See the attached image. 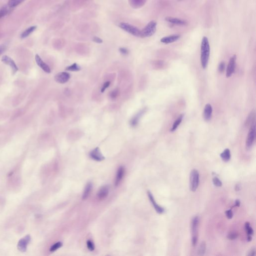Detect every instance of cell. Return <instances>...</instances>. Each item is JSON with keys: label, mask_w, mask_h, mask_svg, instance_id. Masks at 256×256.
<instances>
[{"label": "cell", "mask_w": 256, "mask_h": 256, "mask_svg": "<svg viewBox=\"0 0 256 256\" xmlns=\"http://www.w3.org/2000/svg\"><path fill=\"white\" fill-rule=\"evenodd\" d=\"M236 59H237V56L235 55H233L230 59L229 63L228 65L226 70V77L227 78L230 77L235 72Z\"/></svg>", "instance_id": "cell-7"}, {"label": "cell", "mask_w": 256, "mask_h": 256, "mask_svg": "<svg viewBox=\"0 0 256 256\" xmlns=\"http://www.w3.org/2000/svg\"><path fill=\"white\" fill-rule=\"evenodd\" d=\"M87 248L90 251H93L95 250V247L94 244L91 240H88L87 242Z\"/></svg>", "instance_id": "cell-35"}, {"label": "cell", "mask_w": 256, "mask_h": 256, "mask_svg": "<svg viewBox=\"0 0 256 256\" xmlns=\"http://www.w3.org/2000/svg\"><path fill=\"white\" fill-rule=\"evenodd\" d=\"M240 205V202L239 200H237L235 202V206L239 207Z\"/></svg>", "instance_id": "cell-44"}, {"label": "cell", "mask_w": 256, "mask_h": 256, "mask_svg": "<svg viewBox=\"0 0 256 256\" xmlns=\"http://www.w3.org/2000/svg\"><path fill=\"white\" fill-rule=\"evenodd\" d=\"M212 112L213 109L212 106L210 104L206 105L203 113V118L206 121H209L211 119Z\"/></svg>", "instance_id": "cell-15"}, {"label": "cell", "mask_w": 256, "mask_h": 256, "mask_svg": "<svg viewBox=\"0 0 256 256\" xmlns=\"http://www.w3.org/2000/svg\"><path fill=\"white\" fill-rule=\"evenodd\" d=\"M225 213H226V217H227V218L229 219H231L233 218V212H232V211L231 210L226 211Z\"/></svg>", "instance_id": "cell-37"}, {"label": "cell", "mask_w": 256, "mask_h": 256, "mask_svg": "<svg viewBox=\"0 0 256 256\" xmlns=\"http://www.w3.org/2000/svg\"><path fill=\"white\" fill-rule=\"evenodd\" d=\"M165 20L169 23L172 24L173 25H178V26H185L187 24V22L186 20L176 18L167 17L165 18Z\"/></svg>", "instance_id": "cell-16"}, {"label": "cell", "mask_w": 256, "mask_h": 256, "mask_svg": "<svg viewBox=\"0 0 256 256\" xmlns=\"http://www.w3.org/2000/svg\"><path fill=\"white\" fill-rule=\"evenodd\" d=\"M256 138V125L255 122L250 126V128L247 135L246 147L247 150H250L254 144Z\"/></svg>", "instance_id": "cell-5"}, {"label": "cell", "mask_w": 256, "mask_h": 256, "mask_svg": "<svg viewBox=\"0 0 256 256\" xmlns=\"http://www.w3.org/2000/svg\"><path fill=\"white\" fill-rule=\"evenodd\" d=\"M6 49L7 46L5 44H2L0 45V55H2V54L5 51Z\"/></svg>", "instance_id": "cell-41"}, {"label": "cell", "mask_w": 256, "mask_h": 256, "mask_svg": "<svg viewBox=\"0 0 256 256\" xmlns=\"http://www.w3.org/2000/svg\"><path fill=\"white\" fill-rule=\"evenodd\" d=\"M110 188L108 185H105L102 187L98 192L97 196L98 199L103 200L107 197L109 193Z\"/></svg>", "instance_id": "cell-13"}, {"label": "cell", "mask_w": 256, "mask_h": 256, "mask_svg": "<svg viewBox=\"0 0 256 256\" xmlns=\"http://www.w3.org/2000/svg\"><path fill=\"white\" fill-rule=\"evenodd\" d=\"M119 90L116 89L114 90L113 91L111 92V93H110V97L111 98V99H115L119 96Z\"/></svg>", "instance_id": "cell-33"}, {"label": "cell", "mask_w": 256, "mask_h": 256, "mask_svg": "<svg viewBox=\"0 0 256 256\" xmlns=\"http://www.w3.org/2000/svg\"><path fill=\"white\" fill-rule=\"evenodd\" d=\"M63 246V243L61 242H58L56 243H55V244H54L50 249V251L51 252H55L58 249L60 248L61 247H62Z\"/></svg>", "instance_id": "cell-31"}, {"label": "cell", "mask_w": 256, "mask_h": 256, "mask_svg": "<svg viewBox=\"0 0 256 256\" xmlns=\"http://www.w3.org/2000/svg\"><path fill=\"white\" fill-rule=\"evenodd\" d=\"M213 182L215 186L218 187H220L222 186V182L218 177H215L213 179Z\"/></svg>", "instance_id": "cell-34"}, {"label": "cell", "mask_w": 256, "mask_h": 256, "mask_svg": "<svg viewBox=\"0 0 256 256\" xmlns=\"http://www.w3.org/2000/svg\"><path fill=\"white\" fill-rule=\"evenodd\" d=\"M206 250V245L205 242H203L200 245L199 247L198 248V254L200 256H203L205 254Z\"/></svg>", "instance_id": "cell-28"}, {"label": "cell", "mask_w": 256, "mask_h": 256, "mask_svg": "<svg viewBox=\"0 0 256 256\" xmlns=\"http://www.w3.org/2000/svg\"><path fill=\"white\" fill-rule=\"evenodd\" d=\"M225 64L223 62H222L221 63H220L218 66V70L219 72H223L225 70Z\"/></svg>", "instance_id": "cell-36"}, {"label": "cell", "mask_w": 256, "mask_h": 256, "mask_svg": "<svg viewBox=\"0 0 256 256\" xmlns=\"http://www.w3.org/2000/svg\"><path fill=\"white\" fill-rule=\"evenodd\" d=\"M93 41L94 42H95V43H98V44H101V43H103V40L100 38H99V37H94L93 38Z\"/></svg>", "instance_id": "cell-42"}, {"label": "cell", "mask_w": 256, "mask_h": 256, "mask_svg": "<svg viewBox=\"0 0 256 256\" xmlns=\"http://www.w3.org/2000/svg\"><path fill=\"white\" fill-rule=\"evenodd\" d=\"M93 188V184L91 182L88 183L86 186L85 190L84 191L83 194L82 196L83 200H86L87 199L89 196L90 194L91 193L92 190Z\"/></svg>", "instance_id": "cell-20"}, {"label": "cell", "mask_w": 256, "mask_h": 256, "mask_svg": "<svg viewBox=\"0 0 256 256\" xmlns=\"http://www.w3.org/2000/svg\"><path fill=\"white\" fill-rule=\"evenodd\" d=\"M25 0H9L8 3V6L10 8H14L19 6Z\"/></svg>", "instance_id": "cell-27"}, {"label": "cell", "mask_w": 256, "mask_h": 256, "mask_svg": "<svg viewBox=\"0 0 256 256\" xmlns=\"http://www.w3.org/2000/svg\"><path fill=\"white\" fill-rule=\"evenodd\" d=\"M238 234L236 232L232 231L230 232L228 234L227 238L229 240H233L236 239L238 237Z\"/></svg>", "instance_id": "cell-32"}, {"label": "cell", "mask_w": 256, "mask_h": 256, "mask_svg": "<svg viewBox=\"0 0 256 256\" xmlns=\"http://www.w3.org/2000/svg\"><path fill=\"white\" fill-rule=\"evenodd\" d=\"M70 75L68 73L60 72L55 76V81L60 84H65L70 79Z\"/></svg>", "instance_id": "cell-10"}, {"label": "cell", "mask_w": 256, "mask_h": 256, "mask_svg": "<svg viewBox=\"0 0 256 256\" xmlns=\"http://www.w3.org/2000/svg\"><path fill=\"white\" fill-rule=\"evenodd\" d=\"M180 35H170L169 36L165 37L162 38L161 39V42L164 44H170V43L176 42L177 41H178L180 39Z\"/></svg>", "instance_id": "cell-17"}, {"label": "cell", "mask_w": 256, "mask_h": 256, "mask_svg": "<svg viewBox=\"0 0 256 256\" xmlns=\"http://www.w3.org/2000/svg\"><path fill=\"white\" fill-rule=\"evenodd\" d=\"M157 23L155 21H152L150 22L144 28L141 30V38H147L152 36L155 34L157 30Z\"/></svg>", "instance_id": "cell-2"}, {"label": "cell", "mask_w": 256, "mask_h": 256, "mask_svg": "<svg viewBox=\"0 0 256 256\" xmlns=\"http://www.w3.org/2000/svg\"><path fill=\"white\" fill-rule=\"evenodd\" d=\"M220 157L224 162H228L231 159V152L229 149H226L220 155Z\"/></svg>", "instance_id": "cell-24"}, {"label": "cell", "mask_w": 256, "mask_h": 256, "mask_svg": "<svg viewBox=\"0 0 256 256\" xmlns=\"http://www.w3.org/2000/svg\"><path fill=\"white\" fill-rule=\"evenodd\" d=\"M199 223V218L198 216H196L192 219L191 222V233H192V244L195 247L198 241V226Z\"/></svg>", "instance_id": "cell-4"}, {"label": "cell", "mask_w": 256, "mask_h": 256, "mask_svg": "<svg viewBox=\"0 0 256 256\" xmlns=\"http://www.w3.org/2000/svg\"><path fill=\"white\" fill-rule=\"evenodd\" d=\"M90 156L92 159L96 161H102L105 160L104 156L103 155L99 147H97L92 150L90 152Z\"/></svg>", "instance_id": "cell-11"}, {"label": "cell", "mask_w": 256, "mask_h": 256, "mask_svg": "<svg viewBox=\"0 0 256 256\" xmlns=\"http://www.w3.org/2000/svg\"><path fill=\"white\" fill-rule=\"evenodd\" d=\"M255 255H256V249L255 248H253L248 252L247 256H255Z\"/></svg>", "instance_id": "cell-40"}, {"label": "cell", "mask_w": 256, "mask_h": 256, "mask_svg": "<svg viewBox=\"0 0 256 256\" xmlns=\"http://www.w3.org/2000/svg\"><path fill=\"white\" fill-rule=\"evenodd\" d=\"M10 8L8 6H5L0 8V19L7 15L10 12Z\"/></svg>", "instance_id": "cell-26"}, {"label": "cell", "mask_w": 256, "mask_h": 256, "mask_svg": "<svg viewBox=\"0 0 256 256\" xmlns=\"http://www.w3.org/2000/svg\"><path fill=\"white\" fill-rule=\"evenodd\" d=\"M35 60H36V63L38 66L40 67V68L42 69L44 72H45L47 73H50L51 72V69L50 68L49 66L42 60L41 58L38 54H37L35 56Z\"/></svg>", "instance_id": "cell-12"}, {"label": "cell", "mask_w": 256, "mask_h": 256, "mask_svg": "<svg viewBox=\"0 0 256 256\" xmlns=\"http://www.w3.org/2000/svg\"><path fill=\"white\" fill-rule=\"evenodd\" d=\"M245 228L246 229V231L247 232V236H252L253 233H254V231L252 227H251L250 224L249 222H246L245 223Z\"/></svg>", "instance_id": "cell-30"}, {"label": "cell", "mask_w": 256, "mask_h": 256, "mask_svg": "<svg viewBox=\"0 0 256 256\" xmlns=\"http://www.w3.org/2000/svg\"><path fill=\"white\" fill-rule=\"evenodd\" d=\"M183 117H184V115L183 114H181L180 116H179L178 118H177V119L174 122V123L173 124L172 127L170 130L171 132H175V131L176 130L178 127L180 125V124L181 123V122L182 121Z\"/></svg>", "instance_id": "cell-23"}, {"label": "cell", "mask_w": 256, "mask_h": 256, "mask_svg": "<svg viewBox=\"0 0 256 256\" xmlns=\"http://www.w3.org/2000/svg\"><path fill=\"white\" fill-rule=\"evenodd\" d=\"M148 197H149V199H150V202H151L152 205L154 206V209H155L156 211L158 214H163V213L164 212L165 210H164L163 208H162V207H161V206H160L158 205L157 203L156 202L155 200V199H154L153 194L151 193L150 191H148Z\"/></svg>", "instance_id": "cell-14"}, {"label": "cell", "mask_w": 256, "mask_h": 256, "mask_svg": "<svg viewBox=\"0 0 256 256\" xmlns=\"http://www.w3.org/2000/svg\"><path fill=\"white\" fill-rule=\"evenodd\" d=\"M66 70L67 71H73V72L79 71L81 70V67L77 63H74L70 66L67 67Z\"/></svg>", "instance_id": "cell-29"}, {"label": "cell", "mask_w": 256, "mask_h": 256, "mask_svg": "<svg viewBox=\"0 0 256 256\" xmlns=\"http://www.w3.org/2000/svg\"><path fill=\"white\" fill-rule=\"evenodd\" d=\"M119 27L126 32L134 36L141 37V31L137 27L127 23H120Z\"/></svg>", "instance_id": "cell-3"}, {"label": "cell", "mask_w": 256, "mask_h": 256, "mask_svg": "<svg viewBox=\"0 0 256 256\" xmlns=\"http://www.w3.org/2000/svg\"><path fill=\"white\" fill-rule=\"evenodd\" d=\"M125 168L123 166H121L119 168L117 175H116V180H115V185L118 186L121 182L125 174Z\"/></svg>", "instance_id": "cell-18"}, {"label": "cell", "mask_w": 256, "mask_h": 256, "mask_svg": "<svg viewBox=\"0 0 256 256\" xmlns=\"http://www.w3.org/2000/svg\"><path fill=\"white\" fill-rule=\"evenodd\" d=\"M255 113L254 111H253L251 112L250 114H249L248 118H247L246 121L245 122V126L246 127H248L252 125L253 124L255 123Z\"/></svg>", "instance_id": "cell-21"}, {"label": "cell", "mask_w": 256, "mask_h": 256, "mask_svg": "<svg viewBox=\"0 0 256 256\" xmlns=\"http://www.w3.org/2000/svg\"><path fill=\"white\" fill-rule=\"evenodd\" d=\"M199 184V173L197 170H193L191 174L190 177V190L192 192H195L197 189Z\"/></svg>", "instance_id": "cell-6"}, {"label": "cell", "mask_w": 256, "mask_h": 256, "mask_svg": "<svg viewBox=\"0 0 256 256\" xmlns=\"http://www.w3.org/2000/svg\"><path fill=\"white\" fill-rule=\"evenodd\" d=\"M144 110H142L141 112H139L138 114H137L131 120V122H130V124H131V125L132 127H135V126H136L138 125L140 118L141 116L144 113Z\"/></svg>", "instance_id": "cell-22"}, {"label": "cell", "mask_w": 256, "mask_h": 256, "mask_svg": "<svg viewBox=\"0 0 256 256\" xmlns=\"http://www.w3.org/2000/svg\"><path fill=\"white\" fill-rule=\"evenodd\" d=\"M119 51L122 55H127L129 53L128 50L125 48H120L119 49Z\"/></svg>", "instance_id": "cell-39"}, {"label": "cell", "mask_w": 256, "mask_h": 256, "mask_svg": "<svg viewBox=\"0 0 256 256\" xmlns=\"http://www.w3.org/2000/svg\"><path fill=\"white\" fill-rule=\"evenodd\" d=\"M30 240L31 237L30 235H27L25 237L20 240L18 244V249L22 252H25L27 250V246Z\"/></svg>", "instance_id": "cell-8"}, {"label": "cell", "mask_w": 256, "mask_h": 256, "mask_svg": "<svg viewBox=\"0 0 256 256\" xmlns=\"http://www.w3.org/2000/svg\"><path fill=\"white\" fill-rule=\"evenodd\" d=\"M2 62L5 64L9 65L11 67L13 74H15L18 70V68L15 63V62L13 59H11V58H10L8 56L5 55L2 57Z\"/></svg>", "instance_id": "cell-9"}, {"label": "cell", "mask_w": 256, "mask_h": 256, "mask_svg": "<svg viewBox=\"0 0 256 256\" xmlns=\"http://www.w3.org/2000/svg\"><path fill=\"white\" fill-rule=\"evenodd\" d=\"M210 54V47L209 40L206 37H204L202 40L201 46V62L204 69L207 68Z\"/></svg>", "instance_id": "cell-1"}, {"label": "cell", "mask_w": 256, "mask_h": 256, "mask_svg": "<svg viewBox=\"0 0 256 256\" xmlns=\"http://www.w3.org/2000/svg\"><path fill=\"white\" fill-rule=\"evenodd\" d=\"M147 0H129L130 3L134 8H139L145 5Z\"/></svg>", "instance_id": "cell-25"}, {"label": "cell", "mask_w": 256, "mask_h": 256, "mask_svg": "<svg viewBox=\"0 0 256 256\" xmlns=\"http://www.w3.org/2000/svg\"><path fill=\"white\" fill-rule=\"evenodd\" d=\"M110 84H111V82L110 81H108V82H105L104 84V85L103 86L102 88V89H101V92L102 93H103V92H104L105 91V90L107 88H108L109 87V86H110Z\"/></svg>", "instance_id": "cell-38"}, {"label": "cell", "mask_w": 256, "mask_h": 256, "mask_svg": "<svg viewBox=\"0 0 256 256\" xmlns=\"http://www.w3.org/2000/svg\"><path fill=\"white\" fill-rule=\"evenodd\" d=\"M241 188V186L240 184H236L235 187V190L237 191H238L239 190H240Z\"/></svg>", "instance_id": "cell-43"}, {"label": "cell", "mask_w": 256, "mask_h": 256, "mask_svg": "<svg viewBox=\"0 0 256 256\" xmlns=\"http://www.w3.org/2000/svg\"><path fill=\"white\" fill-rule=\"evenodd\" d=\"M37 26H33L31 27H29L28 28L26 29L24 31H23L21 34V39H25L28 37L31 34H32L36 30Z\"/></svg>", "instance_id": "cell-19"}]
</instances>
